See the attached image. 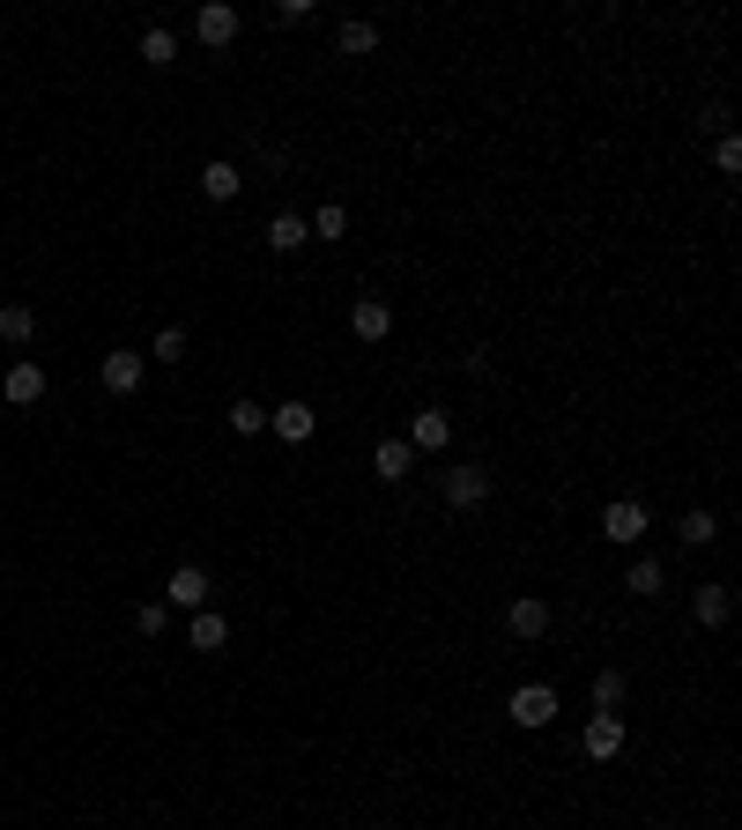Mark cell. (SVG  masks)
Wrapping results in <instances>:
<instances>
[{
	"label": "cell",
	"mask_w": 742,
	"mask_h": 830,
	"mask_svg": "<svg viewBox=\"0 0 742 830\" xmlns=\"http://www.w3.org/2000/svg\"><path fill=\"white\" fill-rule=\"evenodd\" d=\"M0 393H8L16 408H38V401H45V364H16L0 378Z\"/></svg>",
	"instance_id": "30bf717a"
},
{
	"label": "cell",
	"mask_w": 742,
	"mask_h": 830,
	"mask_svg": "<svg viewBox=\"0 0 742 830\" xmlns=\"http://www.w3.org/2000/svg\"><path fill=\"white\" fill-rule=\"evenodd\" d=\"M305 230H312V238H342V230H349L342 200H327V208H320V216H312V222H305Z\"/></svg>",
	"instance_id": "cb8c5ba5"
},
{
	"label": "cell",
	"mask_w": 742,
	"mask_h": 830,
	"mask_svg": "<svg viewBox=\"0 0 742 830\" xmlns=\"http://www.w3.org/2000/svg\"><path fill=\"white\" fill-rule=\"evenodd\" d=\"M445 505H453V512H475V505H483V497H491V467H453V475H445Z\"/></svg>",
	"instance_id": "3957f363"
},
{
	"label": "cell",
	"mask_w": 742,
	"mask_h": 830,
	"mask_svg": "<svg viewBox=\"0 0 742 830\" xmlns=\"http://www.w3.org/2000/svg\"><path fill=\"white\" fill-rule=\"evenodd\" d=\"M371 467H379V483H409V475H416V445L409 438H379Z\"/></svg>",
	"instance_id": "8992f818"
},
{
	"label": "cell",
	"mask_w": 742,
	"mask_h": 830,
	"mask_svg": "<svg viewBox=\"0 0 742 830\" xmlns=\"http://www.w3.org/2000/svg\"><path fill=\"white\" fill-rule=\"evenodd\" d=\"M30 334H38V312H30V304H0V342L23 349Z\"/></svg>",
	"instance_id": "ac0fdd59"
},
{
	"label": "cell",
	"mask_w": 742,
	"mask_h": 830,
	"mask_svg": "<svg viewBox=\"0 0 742 830\" xmlns=\"http://www.w3.org/2000/svg\"><path fill=\"white\" fill-rule=\"evenodd\" d=\"M676 535L691 541V549H705V541H720V519L713 512H683V519H676Z\"/></svg>",
	"instance_id": "44dd1931"
},
{
	"label": "cell",
	"mask_w": 742,
	"mask_h": 830,
	"mask_svg": "<svg viewBox=\"0 0 742 830\" xmlns=\"http://www.w3.org/2000/svg\"><path fill=\"white\" fill-rule=\"evenodd\" d=\"M728 615H735V593L720 587V579H713V587H698V623H705V631H720Z\"/></svg>",
	"instance_id": "2e32d148"
},
{
	"label": "cell",
	"mask_w": 742,
	"mask_h": 830,
	"mask_svg": "<svg viewBox=\"0 0 742 830\" xmlns=\"http://www.w3.org/2000/svg\"><path fill=\"white\" fill-rule=\"evenodd\" d=\"M200 194H208V200H238V194H246V172H238V164H223V156H216V164L200 172Z\"/></svg>",
	"instance_id": "9a60e30c"
},
{
	"label": "cell",
	"mask_w": 742,
	"mask_h": 830,
	"mask_svg": "<svg viewBox=\"0 0 742 830\" xmlns=\"http://www.w3.org/2000/svg\"><path fill=\"white\" fill-rule=\"evenodd\" d=\"M148 356H164V364H178V356H186V326H164V334H156V349H148Z\"/></svg>",
	"instance_id": "484cf974"
},
{
	"label": "cell",
	"mask_w": 742,
	"mask_h": 830,
	"mask_svg": "<svg viewBox=\"0 0 742 830\" xmlns=\"http://www.w3.org/2000/svg\"><path fill=\"white\" fill-rule=\"evenodd\" d=\"M164 609H208V571H200V563H178L172 579H164Z\"/></svg>",
	"instance_id": "277c9868"
},
{
	"label": "cell",
	"mask_w": 742,
	"mask_h": 830,
	"mask_svg": "<svg viewBox=\"0 0 742 830\" xmlns=\"http://www.w3.org/2000/svg\"><path fill=\"white\" fill-rule=\"evenodd\" d=\"M142 371H148V356H134V349H112V356H104V393H134L142 386Z\"/></svg>",
	"instance_id": "ba28073f"
},
{
	"label": "cell",
	"mask_w": 742,
	"mask_h": 830,
	"mask_svg": "<svg viewBox=\"0 0 742 830\" xmlns=\"http://www.w3.org/2000/svg\"><path fill=\"white\" fill-rule=\"evenodd\" d=\"M505 631H513V637H543V631H549V601H535V593H519L513 609H505Z\"/></svg>",
	"instance_id": "8fae6325"
},
{
	"label": "cell",
	"mask_w": 742,
	"mask_h": 830,
	"mask_svg": "<svg viewBox=\"0 0 742 830\" xmlns=\"http://www.w3.org/2000/svg\"><path fill=\"white\" fill-rule=\"evenodd\" d=\"M624 697H631V683H624L617 667H601L594 675V712H624Z\"/></svg>",
	"instance_id": "d6986e66"
},
{
	"label": "cell",
	"mask_w": 742,
	"mask_h": 830,
	"mask_svg": "<svg viewBox=\"0 0 742 830\" xmlns=\"http://www.w3.org/2000/svg\"><path fill=\"white\" fill-rule=\"evenodd\" d=\"M268 430L282 445H305L312 430H320V415H312V401H282V408H268Z\"/></svg>",
	"instance_id": "5b68a950"
},
{
	"label": "cell",
	"mask_w": 742,
	"mask_h": 830,
	"mask_svg": "<svg viewBox=\"0 0 742 830\" xmlns=\"http://www.w3.org/2000/svg\"><path fill=\"white\" fill-rule=\"evenodd\" d=\"M661 587H668V563H661V557H631V571H624V593H639V601H653Z\"/></svg>",
	"instance_id": "5bb4252c"
},
{
	"label": "cell",
	"mask_w": 742,
	"mask_h": 830,
	"mask_svg": "<svg viewBox=\"0 0 742 830\" xmlns=\"http://www.w3.org/2000/svg\"><path fill=\"white\" fill-rule=\"evenodd\" d=\"M409 445H416V453H439V445H453V415H445V408H416V423H409Z\"/></svg>",
	"instance_id": "9c48e42d"
},
{
	"label": "cell",
	"mask_w": 742,
	"mask_h": 830,
	"mask_svg": "<svg viewBox=\"0 0 742 830\" xmlns=\"http://www.w3.org/2000/svg\"><path fill=\"white\" fill-rule=\"evenodd\" d=\"M713 164H720V172H742V142H735V134H720V148H713Z\"/></svg>",
	"instance_id": "4316f807"
},
{
	"label": "cell",
	"mask_w": 742,
	"mask_h": 830,
	"mask_svg": "<svg viewBox=\"0 0 742 830\" xmlns=\"http://www.w3.org/2000/svg\"><path fill=\"white\" fill-rule=\"evenodd\" d=\"M142 60H148V68H172L178 38H172V30H142Z\"/></svg>",
	"instance_id": "603a6c76"
},
{
	"label": "cell",
	"mask_w": 742,
	"mask_h": 830,
	"mask_svg": "<svg viewBox=\"0 0 742 830\" xmlns=\"http://www.w3.org/2000/svg\"><path fill=\"white\" fill-rule=\"evenodd\" d=\"M513 719H519L527 734H543L549 719H557V689H549V683H519V689H513Z\"/></svg>",
	"instance_id": "6da1fadb"
},
{
	"label": "cell",
	"mask_w": 742,
	"mask_h": 830,
	"mask_svg": "<svg viewBox=\"0 0 742 830\" xmlns=\"http://www.w3.org/2000/svg\"><path fill=\"white\" fill-rule=\"evenodd\" d=\"M371 45H379V30H371V23H342V52H349V60H364Z\"/></svg>",
	"instance_id": "d4e9b609"
},
{
	"label": "cell",
	"mask_w": 742,
	"mask_h": 830,
	"mask_svg": "<svg viewBox=\"0 0 742 830\" xmlns=\"http://www.w3.org/2000/svg\"><path fill=\"white\" fill-rule=\"evenodd\" d=\"M617 749H624V712H594V719H587V757L609 764Z\"/></svg>",
	"instance_id": "52a82bcc"
},
{
	"label": "cell",
	"mask_w": 742,
	"mask_h": 830,
	"mask_svg": "<svg viewBox=\"0 0 742 830\" xmlns=\"http://www.w3.org/2000/svg\"><path fill=\"white\" fill-rule=\"evenodd\" d=\"M349 326H357V342H387V326H394V312H387V297H357V312H349Z\"/></svg>",
	"instance_id": "7c38bea8"
},
{
	"label": "cell",
	"mask_w": 742,
	"mask_h": 830,
	"mask_svg": "<svg viewBox=\"0 0 742 830\" xmlns=\"http://www.w3.org/2000/svg\"><path fill=\"white\" fill-rule=\"evenodd\" d=\"M275 23L297 30V23H312V8H305V0H275Z\"/></svg>",
	"instance_id": "f1b7e54d"
},
{
	"label": "cell",
	"mask_w": 742,
	"mask_h": 830,
	"mask_svg": "<svg viewBox=\"0 0 742 830\" xmlns=\"http://www.w3.org/2000/svg\"><path fill=\"white\" fill-rule=\"evenodd\" d=\"M646 527H653V519H646V505H631V497H617V505L601 512V541H624V549H639Z\"/></svg>",
	"instance_id": "7a4b0ae2"
},
{
	"label": "cell",
	"mask_w": 742,
	"mask_h": 830,
	"mask_svg": "<svg viewBox=\"0 0 742 830\" xmlns=\"http://www.w3.org/2000/svg\"><path fill=\"white\" fill-rule=\"evenodd\" d=\"M223 645H230V623H223L216 609H200L194 615V653H223Z\"/></svg>",
	"instance_id": "e0dca14e"
},
{
	"label": "cell",
	"mask_w": 742,
	"mask_h": 830,
	"mask_svg": "<svg viewBox=\"0 0 742 830\" xmlns=\"http://www.w3.org/2000/svg\"><path fill=\"white\" fill-rule=\"evenodd\" d=\"M268 245H275V252H297V245H312V230H305V216H275L268 222Z\"/></svg>",
	"instance_id": "ffe728a7"
},
{
	"label": "cell",
	"mask_w": 742,
	"mask_h": 830,
	"mask_svg": "<svg viewBox=\"0 0 742 830\" xmlns=\"http://www.w3.org/2000/svg\"><path fill=\"white\" fill-rule=\"evenodd\" d=\"M194 38H200V45H230V38H238V8H200V15H194Z\"/></svg>",
	"instance_id": "4fadbf2b"
},
{
	"label": "cell",
	"mask_w": 742,
	"mask_h": 830,
	"mask_svg": "<svg viewBox=\"0 0 742 830\" xmlns=\"http://www.w3.org/2000/svg\"><path fill=\"white\" fill-rule=\"evenodd\" d=\"M230 430H238V438H260V430H268V408H260V401H230Z\"/></svg>",
	"instance_id": "7402d4cb"
},
{
	"label": "cell",
	"mask_w": 742,
	"mask_h": 830,
	"mask_svg": "<svg viewBox=\"0 0 742 830\" xmlns=\"http://www.w3.org/2000/svg\"><path fill=\"white\" fill-rule=\"evenodd\" d=\"M134 631H148V637L164 631V601H142V609H134Z\"/></svg>",
	"instance_id": "83f0119b"
}]
</instances>
